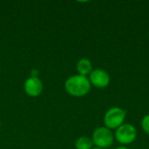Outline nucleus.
Returning <instances> with one entry per match:
<instances>
[{
	"label": "nucleus",
	"mask_w": 149,
	"mask_h": 149,
	"mask_svg": "<svg viewBox=\"0 0 149 149\" xmlns=\"http://www.w3.org/2000/svg\"><path fill=\"white\" fill-rule=\"evenodd\" d=\"M89 80L92 86L96 88H106L110 84V75L109 73L101 68H96L92 71L89 74Z\"/></svg>",
	"instance_id": "obj_5"
},
{
	"label": "nucleus",
	"mask_w": 149,
	"mask_h": 149,
	"mask_svg": "<svg viewBox=\"0 0 149 149\" xmlns=\"http://www.w3.org/2000/svg\"><path fill=\"white\" fill-rule=\"evenodd\" d=\"M75 148L76 149H92L93 148V143L91 138L87 136H81L76 140Z\"/></svg>",
	"instance_id": "obj_8"
},
{
	"label": "nucleus",
	"mask_w": 149,
	"mask_h": 149,
	"mask_svg": "<svg viewBox=\"0 0 149 149\" xmlns=\"http://www.w3.org/2000/svg\"><path fill=\"white\" fill-rule=\"evenodd\" d=\"M0 126H1V121H0Z\"/></svg>",
	"instance_id": "obj_12"
},
{
	"label": "nucleus",
	"mask_w": 149,
	"mask_h": 149,
	"mask_svg": "<svg viewBox=\"0 0 149 149\" xmlns=\"http://www.w3.org/2000/svg\"><path fill=\"white\" fill-rule=\"evenodd\" d=\"M141 128L142 130L149 135V114L145 115L142 120H141Z\"/></svg>",
	"instance_id": "obj_9"
},
{
	"label": "nucleus",
	"mask_w": 149,
	"mask_h": 149,
	"mask_svg": "<svg viewBox=\"0 0 149 149\" xmlns=\"http://www.w3.org/2000/svg\"><path fill=\"white\" fill-rule=\"evenodd\" d=\"M92 149H101V148H96V147H95V148H93Z\"/></svg>",
	"instance_id": "obj_11"
},
{
	"label": "nucleus",
	"mask_w": 149,
	"mask_h": 149,
	"mask_svg": "<svg viewBox=\"0 0 149 149\" xmlns=\"http://www.w3.org/2000/svg\"><path fill=\"white\" fill-rule=\"evenodd\" d=\"M115 149H129L128 148H127V147H118L117 148Z\"/></svg>",
	"instance_id": "obj_10"
},
{
	"label": "nucleus",
	"mask_w": 149,
	"mask_h": 149,
	"mask_svg": "<svg viewBox=\"0 0 149 149\" xmlns=\"http://www.w3.org/2000/svg\"><path fill=\"white\" fill-rule=\"evenodd\" d=\"M127 112L118 107L109 108L104 115V125L108 129H117L124 124Z\"/></svg>",
	"instance_id": "obj_2"
},
{
	"label": "nucleus",
	"mask_w": 149,
	"mask_h": 149,
	"mask_svg": "<svg viewBox=\"0 0 149 149\" xmlns=\"http://www.w3.org/2000/svg\"><path fill=\"white\" fill-rule=\"evenodd\" d=\"M44 89V85L42 80L38 77L31 76L26 79L24 83V90L25 93L30 97H38L39 96Z\"/></svg>",
	"instance_id": "obj_6"
},
{
	"label": "nucleus",
	"mask_w": 149,
	"mask_h": 149,
	"mask_svg": "<svg viewBox=\"0 0 149 149\" xmlns=\"http://www.w3.org/2000/svg\"><path fill=\"white\" fill-rule=\"evenodd\" d=\"M76 69H77L78 74L86 76V77H87V75H89L93 70L91 60L86 58H82L78 60L77 65H76Z\"/></svg>",
	"instance_id": "obj_7"
},
{
	"label": "nucleus",
	"mask_w": 149,
	"mask_h": 149,
	"mask_svg": "<svg viewBox=\"0 0 149 149\" xmlns=\"http://www.w3.org/2000/svg\"><path fill=\"white\" fill-rule=\"evenodd\" d=\"M92 85L87 77L79 74L70 76L65 82V89L73 97L86 96L91 91Z\"/></svg>",
	"instance_id": "obj_1"
},
{
	"label": "nucleus",
	"mask_w": 149,
	"mask_h": 149,
	"mask_svg": "<svg viewBox=\"0 0 149 149\" xmlns=\"http://www.w3.org/2000/svg\"><path fill=\"white\" fill-rule=\"evenodd\" d=\"M114 138L121 145H129L136 140L137 130L134 125L124 123L116 129Z\"/></svg>",
	"instance_id": "obj_4"
},
{
	"label": "nucleus",
	"mask_w": 149,
	"mask_h": 149,
	"mask_svg": "<svg viewBox=\"0 0 149 149\" xmlns=\"http://www.w3.org/2000/svg\"><path fill=\"white\" fill-rule=\"evenodd\" d=\"M92 141L94 146L99 148L105 149L110 148L114 141V134L112 130L108 129L106 127H97L92 136Z\"/></svg>",
	"instance_id": "obj_3"
}]
</instances>
